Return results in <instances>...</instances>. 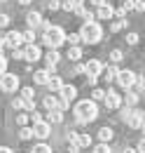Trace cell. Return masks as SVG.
Wrapping results in <instances>:
<instances>
[{
    "mask_svg": "<svg viewBox=\"0 0 145 153\" xmlns=\"http://www.w3.org/2000/svg\"><path fill=\"white\" fill-rule=\"evenodd\" d=\"M141 130H143V137H145V123H143V125H141Z\"/></svg>",
    "mask_w": 145,
    "mask_h": 153,
    "instance_id": "obj_49",
    "label": "cell"
},
{
    "mask_svg": "<svg viewBox=\"0 0 145 153\" xmlns=\"http://www.w3.org/2000/svg\"><path fill=\"white\" fill-rule=\"evenodd\" d=\"M52 134V125L47 123V120H37V123H33V137H37V139H47Z\"/></svg>",
    "mask_w": 145,
    "mask_h": 153,
    "instance_id": "obj_7",
    "label": "cell"
},
{
    "mask_svg": "<svg viewBox=\"0 0 145 153\" xmlns=\"http://www.w3.org/2000/svg\"><path fill=\"white\" fill-rule=\"evenodd\" d=\"M124 123H127L129 127H133V130H141V125L145 123V113H143V111H138V108H131V113L127 115Z\"/></svg>",
    "mask_w": 145,
    "mask_h": 153,
    "instance_id": "obj_6",
    "label": "cell"
},
{
    "mask_svg": "<svg viewBox=\"0 0 145 153\" xmlns=\"http://www.w3.org/2000/svg\"><path fill=\"white\" fill-rule=\"evenodd\" d=\"M122 59H124L122 50H112V52H110V61H112V64H117V61H122Z\"/></svg>",
    "mask_w": 145,
    "mask_h": 153,
    "instance_id": "obj_28",
    "label": "cell"
},
{
    "mask_svg": "<svg viewBox=\"0 0 145 153\" xmlns=\"http://www.w3.org/2000/svg\"><path fill=\"white\" fill-rule=\"evenodd\" d=\"M40 57H42V52H40V47H37L35 42L28 45V47L23 50V59H26V61H37Z\"/></svg>",
    "mask_w": 145,
    "mask_h": 153,
    "instance_id": "obj_13",
    "label": "cell"
},
{
    "mask_svg": "<svg viewBox=\"0 0 145 153\" xmlns=\"http://www.w3.org/2000/svg\"><path fill=\"white\" fill-rule=\"evenodd\" d=\"M59 57H61V54H59L56 50H49V52L45 54V59H47V68H49V71H54V68H56V64H59Z\"/></svg>",
    "mask_w": 145,
    "mask_h": 153,
    "instance_id": "obj_17",
    "label": "cell"
},
{
    "mask_svg": "<svg viewBox=\"0 0 145 153\" xmlns=\"http://www.w3.org/2000/svg\"><path fill=\"white\" fill-rule=\"evenodd\" d=\"M33 153H52V149L47 144H37V146H33Z\"/></svg>",
    "mask_w": 145,
    "mask_h": 153,
    "instance_id": "obj_31",
    "label": "cell"
},
{
    "mask_svg": "<svg viewBox=\"0 0 145 153\" xmlns=\"http://www.w3.org/2000/svg\"><path fill=\"white\" fill-rule=\"evenodd\" d=\"M12 54H14V59H23V50H12Z\"/></svg>",
    "mask_w": 145,
    "mask_h": 153,
    "instance_id": "obj_43",
    "label": "cell"
},
{
    "mask_svg": "<svg viewBox=\"0 0 145 153\" xmlns=\"http://www.w3.org/2000/svg\"><path fill=\"white\" fill-rule=\"evenodd\" d=\"M23 42V33H19V31H10L5 38H2V42H0V50H17L19 45Z\"/></svg>",
    "mask_w": 145,
    "mask_h": 153,
    "instance_id": "obj_4",
    "label": "cell"
},
{
    "mask_svg": "<svg viewBox=\"0 0 145 153\" xmlns=\"http://www.w3.org/2000/svg\"><path fill=\"white\" fill-rule=\"evenodd\" d=\"M72 113H75L77 123H91V120L98 118V106H96L94 99H82V101L75 104V111Z\"/></svg>",
    "mask_w": 145,
    "mask_h": 153,
    "instance_id": "obj_1",
    "label": "cell"
},
{
    "mask_svg": "<svg viewBox=\"0 0 145 153\" xmlns=\"http://www.w3.org/2000/svg\"><path fill=\"white\" fill-rule=\"evenodd\" d=\"M112 17H115V10L110 7L108 2H105V5H101V7H98V12H96V19H112Z\"/></svg>",
    "mask_w": 145,
    "mask_h": 153,
    "instance_id": "obj_16",
    "label": "cell"
},
{
    "mask_svg": "<svg viewBox=\"0 0 145 153\" xmlns=\"http://www.w3.org/2000/svg\"><path fill=\"white\" fill-rule=\"evenodd\" d=\"M19 137H21L23 141H28V139H33V127H26V125H23V127L19 130Z\"/></svg>",
    "mask_w": 145,
    "mask_h": 153,
    "instance_id": "obj_24",
    "label": "cell"
},
{
    "mask_svg": "<svg viewBox=\"0 0 145 153\" xmlns=\"http://www.w3.org/2000/svg\"><path fill=\"white\" fill-rule=\"evenodd\" d=\"M91 99H94V101H101V99H105V92H103V90H94V92H91Z\"/></svg>",
    "mask_w": 145,
    "mask_h": 153,
    "instance_id": "obj_33",
    "label": "cell"
},
{
    "mask_svg": "<svg viewBox=\"0 0 145 153\" xmlns=\"http://www.w3.org/2000/svg\"><path fill=\"white\" fill-rule=\"evenodd\" d=\"M127 42H129V45H136V42H138V33H129Z\"/></svg>",
    "mask_w": 145,
    "mask_h": 153,
    "instance_id": "obj_39",
    "label": "cell"
},
{
    "mask_svg": "<svg viewBox=\"0 0 145 153\" xmlns=\"http://www.w3.org/2000/svg\"><path fill=\"white\" fill-rule=\"evenodd\" d=\"M75 141H77V146H80V149L91 146V137H89V134H77V139H75Z\"/></svg>",
    "mask_w": 145,
    "mask_h": 153,
    "instance_id": "obj_21",
    "label": "cell"
},
{
    "mask_svg": "<svg viewBox=\"0 0 145 153\" xmlns=\"http://www.w3.org/2000/svg\"><path fill=\"white\" fill-rule=\"evenodd\" d=\"M23 42H28V45H33V42H35V31H33V28L23 31Z\"/></svg>",
    "mask_w": 145,
    "mask_h": 153,
    "instance_id": "obj_26",
    "label": "cell"
},
{
    "mask_svg": "<svg viewBox=\"0 0 145 153\" xmlns=\"http://www.w3.org/2000/svg\"><path fill=\"white\" fill-rule=\"evenodd\" d=\"M112 130H110V127H101V130H98V139H101V141H110V139H112Z\"/></svg>",
    "mask_w": 145,
    "mask_h": 153,
    "instance_id": "obj_23",
    "label": "cell"
},
{
    "mask_svg": "<svg viewBox=\"0 0 145 153\" xmlns=\"http://www.w3.org/2000/svg\"><path fill=\"white\" fill-rule=\"evenodd\" d=\"M42 42L49 47V50H59L63 42H66V31L61 26H47L45 28V36H42Z\"/></svg>",
    "mask_w": 145,
    "mask_h": 153,
    "instance_id": "obj_2",
    "label": "cell"
},
{
    "mask_svg": "<svg viewBox=\"0 0 145 153\" xmlns=\"http://www.w3.org/2000/svg\"><path fill=\"white\" fill-rule=\"evenodd\" d=\"M136 153H145V137L138 141V149H136Z\"/></svg>",
    "mask_w": 145,
    "mask_h": 153,
    "instance_id": "obj_41",
    "label": "cell"
},
{
    "mask_svg": "<svg viewBox=\"0 0 145 153\" xmlns=\"http://www.w3.org/2000/svg\"><path fill=\"white\" fill-rule=\"evenodd\" d=\"M0 2H5V0H0Z\"/></svg>",
    "mask_w": 145,
    "mask_h": 153,
    "instance_id": "obj_50",
    "label": "cell"
},
{
    "mask_svg": "<svg viewBox=\"0 0 145 153\" xmlns=\"http://www.w3.org/2000/svg\"><path fill=\"white\" fill-rule=\"evenodd\" d=\"M94 153H112V151H110L108 141H103V144H98V146H96V149H94Z\"/></svg>",
    "mask_w": 145,
    "mask_h": 153,
    "instance_id": "obj_30",
    "label": "cell"
},
{
    "mask_svg": "<svg viewBox=\"0 0 145 153\" xmlns=\"http://www.w3.org/2000/svg\"><path fill=\"white\" fill-rule=\"evenodd\" d=\"M66 57L70 59V61H80V57H82V50L77 47V45H70V50H68V54Z\"/></svg>",
    "mask_w": 145,
    "mask_h": 153,
    "instance_id": "obj_20",
    "label": "cell"
},
{
    "mask_svg": "<svg viewBox=\"0 0 145 153\" xmlns=\"http://www.w3.org/2000/svg\"><path fill=\"white\" fill-rule=\"evenodd\" d=\"M91 5H96V7H101V5H105V2H108V0H89Z\"/></svg>",
    "mask_w": 145,
    "mask_h": 153,
    "instance_id": "obj_45",
    "label": "cell"
},
{
    "mask_svg": "<svg viewBox=\"0 0 145 153\" xmlns=\"http://www.w3.org/2000/svg\"><path fill=\"white\" fill-rule=\"evenodd\" d=\"M59 7H61V2H59V0H49V2H47V10H52V12L59 10Z\"/></svg>",
    "mask_w": 145,
    "mask_h": 153,
    "instance_id": "obj_38",
    "label": "cell"
},
{
    "mask_svg": "<svg viewBox=\"0 0 145 153\" xmlns=\"http://www.w3.org/2000/svg\"><path fill=\"white\" fill-rule=\"evenodd\" d=\"M61 7H63L66 12H72V2H70V0H63V2H61Z\"/></svg>",
    "mask_w": 145,
    "mask_h": 153,
    "instance_id": "obj_40",
    "label": "cell"
},
{
    "mask_svg": "<svg viewBox=\"0 0 145 153\" xmlns=\"http://www.w3.org/2000/svg\"><path fill=\"white\" fill-rule=\"evenodd\" d=\"M124 26H127V19H117V21H112V24H110V31H112V33H117V31H122Z\"/></svg>",
    "mask_w": 145,
    "mask_h": 153,
    "instance_id": "obj_25",
    "label": "cell"
},
{
    "mask_svg": "<svg viewBox=\"0 0 145 153\" xmlns=\"http://www.w3.org/2000/svg\"><path fill=\"white\" fill-rule=\"evenodd\" d=\"M12 106H14V108H26V101H23V97L14 99V101H12Z\"/></svg>",
    "mask_w": 145,
    "mask_h": 153,
    "instance_id": "obj_37",
    "label": "cell"
},
{
    "mask_svg": "<svg viewBox=\"0 0 145 153\" xmlns=\"http://www.w3.org/2000/svg\"><path fill=\"white\" fill-rule=\"evenodd\" d=\"M124 101H127V106H136V104H138V94H136V92H127V99H124Z\"/></svg>",
    "mask_w": 145,
    "mask_h": 153,
    "instance_id": "obj_27",
    "label": "cell"
},
{
    "mask_svg": "<svg viewBox=\"0 0 145 153\" xmlns=\"http://www.w3.org/2000/svg\"><path fill=\"white\" fill-rule=\"evenodd\" d=\"M26 21H28V26H31L33 31H35V28H40V26L45 24V21H42V14H40V12H28V14H26Z\"/></svg>",
    "mask_w": 145,
    "mask_h": 153,
    "instance_id": "obj_14",
    "label": "cell"
},
{
    "mask_svg": "<svg viewBox=\"0 0 145 153\" xmlns=\"http://www.w3.org/2000/svg\"><path fill=\"white\" fill-rule=\"evenodd\" d=\"M103 101H105V106H108V108H112V111H115V108H122V94H117L115 90H108Z\"/></svg>",
    "mask_w": 145,
    "mask_h": 153,
    "instance_id": "obj_11",
    "label": "cell"
},
{
    "mask_svg": "<svg viewBox=\"0 0 145 153\" xmlns=\"http://www.w3.org/2000/svg\"><path fill=\"white\" fill-rule=\"evenodd\" d=\"M117 73H119V68H117V66H115V64H110L108 68H103V78H105V80H117Z\"/></svg>",
    "mask_w": 145,
    "mask_h": 153,
    "instance_id": "obj_18",
    "label": "cell"
},
{
    "mask_svg": "<svg viewBox=\"0 0 145 153\" xmlns=\"http://www.w3.org/2000/svg\"><path fill=\"white\" fill-rule=\"evenodd\" d=\"M66 40H68L70 45H77V42H82V36H80V33H70V36H66Z\"/></svg>",
    "mask_w": 145,
    "mask_h": 153,
    "instance_id": "obj_32",
    "label": "cell"
},
{
    "mask_svg": "<svg viewBox=\"0 0 145 153\" xmlns=\"http://www.w3.org/2000/svg\"><path fill=\"white\" fill-rule=\"evenodd\" d=\"M0 90L2 92H17L19 90V76H14V73H2L0 76Z\"/></svg>",
    "mask_w": 145,
    "mask_h": 153,
    "instance_id": "obj_5",
    "label": "cell"
},
{
    "mask_svg": "<svg viewBox=\"0 0 145 153\" xmlns=\"http://www.w3.org/2000/svg\"><path fill=\"white\" fill-rule=\"evenodd\" d=\"M59 94H61V101H63V106L68 108V106H70V101L75 99V97H77V87H75V85H63Z\"/></svg>",
    "mask_w": 145,
    "mask_h": 153,
    "instance_id": "obj_9",
    "label": "cell"
},
{
    "mask_svg": "<svg viewBox=\"0 0 145 153\" xmlns=\"http://www.w3.org/2000/svg\"><path fill=\"white\" fill-rule=\"evenodd\" d=\"M2 73H7V57L0 54V76H2Z\"/></svg>",
    "mask_w": 145,
    "mask_h": 153,
    "instance_id": "obj_36",
    "label": "cell"
},
{
    "mask_svg": "<svg viewBox=\"0 0 145 153\" xmlns=\"http://www.w3.org/2000/svg\"><path fill=\"white\" fill-rule=\"evenodd\" d=\"M45 108H47V111H66L63 101H61V99H56L54 94L45 97Z\"/></svg>",
    "mask_w": 145,
    "mask_h": 153,
    "instance_id": "obj_12",
    "label": "cell"
},
{
    "mask_svg": "<svg viewBox=\"0 0 145 153\" xmlns=\"http://www.w3.org/2000/svg\"><path fill=\"white\" fill-rule=\"evenodd\" d=\"M7 24H10V17H7V14H0V28L7 26Z\"/></svg>",
    "mask_w": 145,
    "mask_h": 153,
    "instance_id": "obj_42",
    "label": "cell"
},
{
    "mask_svg": "<svg viewBox=\"0 0 145 153\" xmlns=\"http://www.w3.org/2000/svg\"><path fill=\"white\" fill-rule=\"evenodd\" d=\"M115 17H117V19H127V7L122 5L119 10H115Z\"/></svg>",
    "mask_w": 145,
    "mask_h": 153,
    "instance_id": "obj_35",
    "label": "cell"
},
{
    "mask_svg": "<svg viewBox=\"0 0 145 153\" xmlns=\"http://www.w3.org/2000/svg\"><path fill=\"white\" fill-rule=\"evenodd\" d=\"M61 120H63V111H49V113H47V123H61Z\"/></svg>",
    "mask_w": 145,
    "mask_h": 153,
    "instance_id": "obj_22",
    "label": "cell"
},
{
    "mask_svg": "<svg viewBox=\"0 0 145 153\" xmlns=\"http://www.w3.org/2000/svg\"><path fill=\"white\" fill-rule=\"evenodd\" d=\"M122 153H136V151H133V149H124Z\"/></svg>",
    "mask_w": 145,
    "mask_h": 153,
    "instance_id": "obj_48",
    "label": "cell"
},
{
    "mask_svg": "<svg viewBox=\"0 0 145 153\" xmlns=\"http://www.w3.org/2000/svg\"><path fill=\"white\" fill-rule=\"evenodd\" d=\"M0 153H14L12 149H7V146H0Z\"/></svg>",
    "mask_w": 145,
    "mask_h": 153,
    "instance_id": "obj_46",
    "label": "cell"
},
{
    "mask_svg": "<svg viewBox=\"0 0 145 153\" xmlns=\"http://www.w3.org/2000/svg\"><path fill=\"white\" fill-rule=\"evenodd\" d=\"M33 0H19V5H31Z\"/></svg>",
    "mask_w": 145,
    "mask_h": 153,
    "instance_id": "obj_47",
    "label": "cell"
},
{
    "mask_svg": "<svg viewBox=\"0 0 145 153\" xmlns=\"http://www.w3.org/2000/svg\"><path fill=\"white\" fill-rule=\"evenodd\" d=\"M103 68H105V66H103L98 59H91L89 64H84V73H87L89 78H98L101 73H103Z\"/></svg>",
    "mask_w": 145,
    "mask_h": 153,
    "instance_id": "obj_10",
    "label": "cell"
},
{
    "mask_svg": "<svg viewBox=\"0 0 145 153\" xmlns=\"http://www.w3.org/2000/svg\"><path fill=\"white\" fill-rule=\"evenodd\" d=\"M47 87H49L52 92L59 94V92H61V87H63V80H61V78H56V76H52V78H49V82H47Z\"/></svg>",
    "mask_w": 145,
    "mask_h": 153,
    "instance_id": "obj_19",
    "label": "cell"
},
{
    "mask_svg": "<svg viewBox=\"0 0 145 153\" xmlns=\"http://www.w3.org/2000/svg\"><path fill=\"white\" fill-rule=\"evenodd\" d=\"M133 10L136 12H145V0H133Z\"/></svg>",
    "mask_w": 145,
    "mask_h": 153,
    "instance_id": "obj_34",
    "label": "cell"
},
{
    "mask_svg": "<svg viewBox=\"0 0 145 153\" xmlns=\"http://www.w3.org/2000/svg\"><path fill=\"white\" fill-rule=\"evenodd\" d=\"M136 73L133 71H119L117 73V82H119V87H124V90H131L133 87V82H136Z\"/></svg>",
    "mask_w": 145,
    "mask_h": 153,
    "instance_id": "obj_8",
    "label": "cell"
},
{
    "mask_svg": "<svg viewBox=\"0 0 145 153\" xmlns=\"http://www.w3.org/2000/svg\"><path fill=\"white\" fill-rule=\"evenodd\" d=\"M28 120H31V113H19L17 115V123L23 127V125H28Z\"/></svg>",
    "mask_w": 145,
    "mask_h": 153,
    "instance_id": "obj_29",
    "label": "cell"
},
{
    "mask_svg": "<svg viewBox=\"0 0 145 153\" xmlns=\"http://www.w3.org/2000/svg\"><path fill=\"white\" fill-rule=\"evenodd\" d=\"M49 78H52V71H49V68H42V71H35V73H33V80H35L37 85H47Z\"/></svg>",
    "mask_w": 145,
    "mask_h": 153,
    "instance_id": "obj_15",
    "label": "cell"
},
{
    "mask_svg": "<svg viewBox=\"0 0 145 153\" xmlns=\"http://www.w3.org/2000/svg\"><path fill=\"white\" fill-rule=\"evenodd\" d=\"M70 2H72V12H75L77 7H82V5H84V0H70Z\"/></svg>",
    "mask_w": 145,
    "mask_h": 153,
    "instance_id": "obj_44",
    "label": "cell"
},
{
    "mask_svg": "<svg viewBox=\"0 0 145 153\" xmlns=\"http://www.w3.org/2000/svg\"><path fill=\"white\" fill-rule=\"evenodd\" d=\"M80 36H82V42L96 45V42H101V38H103V28H101L98 21H87V24L80 28Z\"/></svg>",
    "mask_w": 145,
    "mask_h": 153,
    "instance_id": "obj_3",
    "label": "cell"
}]
</instances>
